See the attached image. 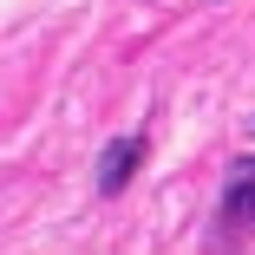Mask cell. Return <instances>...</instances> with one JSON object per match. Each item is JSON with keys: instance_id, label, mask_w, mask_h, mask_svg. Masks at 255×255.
I'll list each match as a JSON object with an SVG mask.
<instances>
[{"instance_id": "6da1fadb", "label": "cell", "mask_w": 255, "mask_h": 255, "mask_svg": "<svg viewBox=\"0 0 255 255\" xmlns=\"http://www.w3.org/2000/svg\"><path fill=\"white\" fill-rule=\"evenodd\" d=\"M137 157H144V137H118V144H105V157H98V190H105V196H118V190L131 183Z\"/></svg>"}, {"instance_id": "7a4b0ae2", "label": "cell", "mask_w": 255, "mask_h": 255, "mask_svg": "<svg viewBox=\"0 0 255 255\" xmlns=\"http://www.w3.org/2000/svg\"><path fill=\"white\" fill-rule=\"evenodd\" d=\"M223 216L255 229V157H249V164H236V177H229V190H223Z\"/></svg>"}]
</instances>
